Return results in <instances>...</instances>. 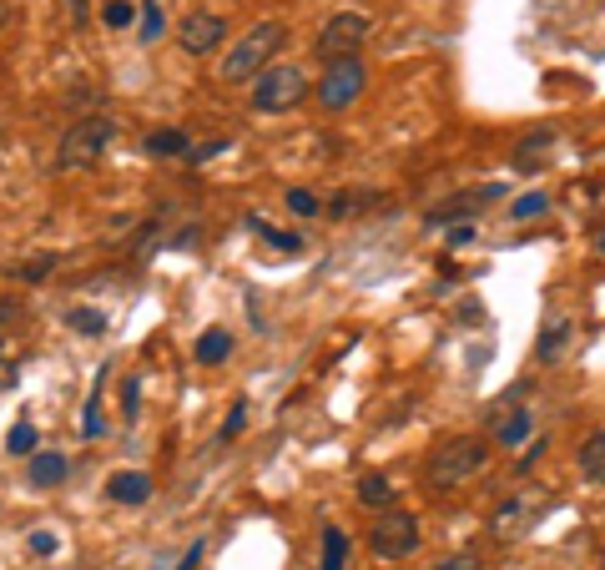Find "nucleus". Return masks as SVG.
<instances>
[{"label":"nucleus","instance_id":"nucleus-1","mask_svg":"<svg viewBox=\"0 0 605 570\" xmlns=\"http://www.w3.org/2000/svg\"><path fill=\"white\" fill-rule=\"evenodd\" d=\"M490 439L480 434H454V439H440L430 450V460H424V484L430 490H460L464 480H474V474H484V464H490Z\"/></svg>","mask_w":605,"mask_h":570},{"label":"nucleus","instance_id":"nucleus-2","mask_svg":"<svg viewBox=\"0 0 605 570\" xmlns=\"http://www.w3.org/2000/svg\"><path fill=\"white\" fill-rule=\"evenodd\" d=\"M283 46H288V26L283 21H258L238 46H228V56H222V81H228V87H248V81H258L268 67H273V56L283 51Z\"/></svg>","mask_w":605,"mask_h":570},{"label":"nucleus","instance_id":"nucleus-3","mask_svg":"<svg viewBox=\"0 0 605 570\" xmlns=\"http://www.w3.org/2000/svg\"><path fill=\"white\" fill-rule=\"evenodd\" d=\"M309 97H313V77L298 67V61H273V67L253 81V91H248L258 117H288V111H298Z\"/></svg>","mask_w":605,"mask_h":570},{"label":"nucleus","instance_id":"nucleus-4","mask_svg":"<svg viewBox=\"0 0 605 570\" xmlns=\"http://www.w3.org/2000/svg\"><path fill=\"white\" fill-rule=\"evenodd\" d=\"M117 142V121L111 117H81L71 121L67 132H61V147H56V167L61 172H87V167L101 162V152Z\"/></svg>","mask_w":605,"mask_h":570},{"label":"nucleus","instance_id":"nucleus-5","mask_svg":"<svg viewBox=\"0 0 605 570\" xmlns=\"http://www.w3.org/2000/svg\"><path fill=\"white\" fill-rule=\"evenodd\" d=\"M369 26H374V21H369L363 11H333L329 21H323L319 41H313V56H319L323 67H333V61H349V56H359Z\"/></svg>","mask_w":605,"mask_h":570},{"label":"nucleus","instance_id":"nucleus-6","mask_svg":"<svg viewBox=\"0 0 605 570\" xmlns=\"http://www.w3.org/2000/svg\"><path fill=\"white\" fill-rule=\"evenodd\" d=\"M363 87H369V67H363L359 56H349V61H333V67L313 81V101H319L323 111H349L353 101L363 97Z\"/></svg>","mask_w":605,"mask_h":570},{"label":"nucleus","instance_id":"nucleus-7","mask_svg":"<svg viewBox=\"0 0 605 570\" xmlns=\"http://www.w3.org/2000/svg\"><path fill=\"white\" fill-rule=\"evenodd\" d=\"M419 540H424V530H419V520L409 510H384L374 520V530H369V550L379 560H409L419 550Z\"/></svg>","mask_w":605,"mask_h":570},{"label":"nucleus","instance_id":"nucleus-8","mask_svg":"<svg viewBox=\"0 0 605 570\" xmlns=\"http://www.w3.org/2000/svg\"><path fill=\"white\" fill-rule=\"evenodd\" d=\"M228 36H232L228 16L208 11V6L188 11V16H182V26H177V41H182V51H188V56H212V51H222V46H228Z\"/></svg>","mask_w":605,"mask_h":570},{"label":"nucleus","instance_id":"nucleus-9","mask_svg":"<svg viewBox=\"0 0 605 570\" xmlns=\"http://www.w3.org/2000/svg\"><path fill=\"white\" fill-rule=\"evenodd\" d=\"M535 516H540V494H510V500L495 510L490 530H495L500 540H520V536H530Z\"/></svg>","mask_w":605,"mask_h":570},{"label":"nucleus","instance_id":"nucleus-10","mask_svg":"<svg viewBox=\"0 0 605 570\" xmlns=\"http://www.w3.org/2000/svg\"><path fill=\"white\" fill-rule=\"evenodd\" d=\"M555 142H561V132H555V127H535L530 137H520V142H515L510 167H515V172H525V177H535L540 167H545V157L555 152Z\"/></svg>","mask_w":605,"mask_h":570},{"label":"nucleus","instance_id":"nucleus-11","mask_svg":"<svg viewBox=\"0 0 605 570\" xmlns=\"http://www.w3.org/2000/svg\"><path fill=\"white\" fill-rule=\"evenodd\" d=\"M67 474H71V460L61 450H36L31 460H26V480H31V490H56Z\"/></svg>","mask_w":605,"mask_h":570},{"label":"nucleus","instance_id":"nucleus-12","mask_svg":"<svg viewBox=\"0 0 605 570\" xmlns=\"http://www.w3.org/2000/svg\"><path fill=\"white\" fill-rule=\"evenodd\" d=\"M107 500H111V504H127V510L147 504V500H152V474H142V470H117V474L107 480Z\"/></svg>","mask_w":605,"mask_h":570},{"label":"nucleus","instance_id":"nucleus-13","mask_svg":"<svg viewBox=\"0 0 605 570\" xmlns=\"http://www.w3.org/2000/svg\"><path fill=\"white\" fill-rule=\"evenodd\" d=\"M500 198H505V187H500V182L480 187V192H464V198H450L440 212H430V228H444V222H454V218H474L480 202H500Z\"/></svg>","mask_w":605,"mask_h":570},{"label":"nucleus","instance_id":"nucleus-14","mask_svg":"<svg viewBox=\"0 0 605 570\" xmlns=\"http://www.w3.org/2000/svg\"><path fill=\"white\" fill-rule=\"evenodd\" d=\"M353 500L363 504V510H374V516H384V510H394V500H399V490H394V480L389 474H363L359 480V490H353Z\"/></svg>","mask_w":605,"mask_h":570},{"label":"nucleus","instance_id":"nucleus-15","mask_svg":"<svg viewBox=\"0 0 605 570\" xmlns=\"http://www.w3.org/2000/svg\"><path fill=\"white\" fill-rule=\"evenodd\" d=\"M142 152L147 157H192V132L188 127H157V132H147Z\"/></svg>","mask_w":605,"mask_h":570},{"label":"nucleus","instance_id":"nucleus-16","mask_svg":"<svg viewBox=\"0 0 605 570\" xmlns=\"http://www.w3.org/2000/svg\"><path fill=\"white\" fill-rule=\"evenodd\" d=\"M575 470L585 474V484H601L605 490V429H595L581 450H575Z\"/></svg>","mask_w":605,"mask_h":570},{"label":"nucleus","instance_id":"nucleus-17","mask_svg":"<svg viewBox=\"0 0 605 570\" xmlns=\"http://www.w3.org/2000/svg\"><path fill=\"white\" fill-rule=\"evenodd\" d=\"M530 429H535V414H530V409H510V414L495 424V444L500 450H520V444L530 439Z\"/></svg>","mask_w":605,"mask_h":570},{"label":"nucleus","instance_id":"nucleus-18","mask_svg":"<svg viewBox=\"0 0 605 570\" xmlns=\"http://www.w3.org/2000/svg\"><path fill=\"white\" fill-rule=\"evenodd\" d=\"M192 359L208 363V369L228 363V359H232V333H228V329H208L198 343H192Z\"/></svg>","mask_w":605,"mask_h":570},{"label":"nucleus","instance_id":"nucleus-19","mask_svg":"<svg viewBox=\"0 0 605 570\" xmlns=\"http://www.w3.org/2000/svg\"><path fill=\"white\" fill-rule=\"evenodd\" d=\"M349 556H353L349 530L323 526V560H319V570H349Z\"/></svg>","mask_w":605,"mask_h":570},{"label":"nucleus","instance_id":"nucleus-20","mask_svg":"<svg viewBox=\"0 0 605 570\" xmlns=\"http://www.w3.org/2000/svg\"><path fill=\"white\" fill-rule=\"evenodd\" d=\"M369 208H389V198H379V192H339V198H329L323 212H333V218H359V212H369Z\"/></svg>","mask_w":605,"mask_h":570},{"label":"nucleus","instance_id":"nucleus-21","mask_svg":"<svg viewBox=\"0 0 605 570\" xmlns=\"http://www.w3.org/2000/svg\"><path fill=\"white\" fill-rule=\"evenodd\" d=\"M67 323L81 333V339H101V333H107V313H101V308H87V303L67 308Z\"/></svg>","mask_w":605,"mask_h":570},{"label":"nucleus","instance_id":"nucleus-22","mask_svg":"<svg viewBox=\"0 0 605 570\" xmlns=\"http://www.w3.org/2000/svg\"><path fill=\"white\" fill-rule=\"evenodd\" d=\"M545 212H551V192H545V187H535V192L515 198V208H510V222H530V218H545Z\"/></svg>","mask_w":605,"mask_h":570},{"label":"nucleus","instance_id":"nucleus-23","mask_svg":"<svg viewBox=\"0 0 605 570\" xmlns=\"http://www.w3.org/2000/svg\"><path fill=\"white\" fill-rule=\"evenodd\" d=\"M36 444H41V434H36V424H26V419L6 434V454H16V460H31Z\"/></svg>","mask_w":605,"mask_h":570},{"label":"nucleus","instance_id":"nucleus-24","mask_svg":"<svg viewBox=\"0 0 605 570\" xmlns=\"http://www.w3.org/2000/svg\"><path fill=\"white\" fill-rule=\"evenodd\" d=\"M288 212H293V218H319L323 212V202H319V192H309V187H288Z\"/></svg>","mask_w":605,"mask_h":570},{"label":"nucleus","instance_id":"nucleus-25","mask_svg":"<svg viewBox=\"0 0 605 570\" xmlns=\"http://www.w3.org/2000/svg\"><path fill=\"white\" fill-rule=\"evenodd\" d=\"M248 228H253L263 242H273L278 252H298V248H303V238H293V232H278L273 222H263V218H248Z\"/></svg>","mask_w":605,"mask_h":570},{"label":"nucleus","instance_id":"nucleus-26","mask_svg":"<svg viewBox=\"0 0 605 570\" xmlns=\"http://www.w3.org/2000/svg\"><path fill=\"white\" fill-rule=\"evenodd\" d=\"M132 21H137L132 0H107V6H101V26H111V31H127Z\"/></svg>","mask_w":605,"mask_h":570},{"label":"nucleus","instance_id":"nucleus-27","mask_svg":"<svg viewBox=\"0 0 605 570\" xmlns=\"http://www.w3.org/2000/svg\"><path fill=\"white\" fill-rule=\"evenodd\" d=\"M56 268V252H46V258H31V263H16L11 278H21V283H46Z\"/></svg>","mask_w":605,"mask_h":570},{"label":"nucleus","instance_id":"nucleus-28","mask_svg":"<svg viewBox=\"0 0 605 570\" xmlns=\"http://www.w3.org/2000/svg\"><path fill=\"white\" fill-rule=\"evenodd\" d=\"M137 21H142V46H152L157 36H162V6L157 0H142V11H137Z\"/></svg>","mask_w":605,"mask_h":570},{"label":"nucleus","instance_id":"nucleus-29","mask_svg":"<svg viewBox=\"0 0 605 570\" xmlns=\"http://www.w3.org/2000/svg\"><path fill=\"white\" fill-rule=\"evenodd\" d=\"M565 343H571V329H565V323H551V333H540L535 353H540V359H561Z\"/></svg>","mask_w":605,"mask_h":570},{"label":"nucleus","instance_id":"nucleus-30","mask_svg":"<svg viewBox=\"0 0 605 570\" xmlns=\"http://www.w3.org/2000/svg\"><path fill=\"white\" fill-rule=\"evenodd\" d=\"M101 429H107V419H101V384H97L87 399V414H81V439H97Z\"/></svg>","mask_w":605,"mask_h":570},{"label":"nucleus","instance_id":"nucleus-31","mask_svg":"<svg viewBox=\"0 0 605 570\" xmlns=\"http://www.w3.org/2000/svg\"><path fill=\"white\" fill-rule=\"evenodd\" d=\"M430 570H484L480 550H450V556H440Z\"/></svg>","mask_w":605,"mask_h":570},{"label":"nucleus","instance_id":"nucleus-32","mask_svg":"<svg viewBox=\"0 0 605 570\" xmlns=\"http://www.w3.org/2000/svg\"><path fill=\"white\" fill-rule=\"evenodd\" d=\"M61 16H67L71 31H87V26H91V6H87V0H61Z\"/></svg>","mask_w":605,"mask_h":570},{"label":"nucleus","instance_id":"nucleus-33","mask_svg":"<svg viewBox=\"0 0 605 570\" xmlns=\"http://www.w3.org/2000/svg\"><path fill=\"white\" fill-rule=\"evenodd\" d=\"M137 399H142V379H127V384H121V419H127V424L142 414V409H137Z\"/></svg>","mask_w":605,"mask_h":570},{"label":"nucleus","instance_id":"nucleus-34","mask_svg":"<svg viewBox=\"0 0 605 570\" xmlns=\"http://www.w3.org/2000/svg\"><path fill=\"white\" fill-rule=\"evenodd\" d=\"M242 424H248V399H238V404H232V414H228V424H222L218 439H238Z\"/></svg>","mask_w":605,"mask_h":570},{"label":"nucleus","instance_id":"nucleus-35","mask_svg":"<svg viewBox=\"0 0 605 570\" xmlns=\"http://www.w3.org/2000/svg\"><path fill=\"white\" fill-rule=\"evenodd\" d=\"M545 450H551V439H530V444H525V454H520V470H530V464H535Z\"/></svg>","mask_w":605,"mask_h":570},{"label":"nucleus","instance_id":"nucleus-36","mask_svg":"<svg viewBox=\"0 0 605 570\" xmlns=\"http://www.w3.org/2000/svg\"><path fill=\"white\" fill-rule=\"evenodd\" d=\"M31 550H36V556H56V536H51V530H36Z\"/></svg>","mask_w":605,"mask_h":570},{"label":"nucleus","instance_id":"nucleus-37","mask_svg":"<svg viewBox=\"0 0 605 570\" xmlns=\"http://www.w3.org/2000/svg\"><path fill=\"white\" fill-rule=\"evenodd\" d=\"M218 152H228V137H222V142H202V147H192V162H208V157H218Z\"/></svg>","mask_w":605,"mask_h":570},{"label":"nucleus","instance_id":"nucleus-38","mask_svg":"<svg viewBox=\"0 0 605 570\" xmlns=\"http://www.w3.org/2000/svg\"><path fill=\"white\" fill-rule=\"evenodd\" d=\"M198 560H202V540H192V546H188V556H182V566H177V570H192V566H198Z\"/></svg>","mask_w":605,"mask_h":570},{"label":"nucleus","instance_id":"nucleus-39","mask_svg":"<svg viewBox=\"0 0 605 570\" xmlns=\"http://www.w3.org/2000/svg\"><path fill=\"white\" fill-rule=\"evenodd\" d=\"M450 242H454V248H464V242H474V228H470V222H464V228H454V232H450Z\"/></svg>","mask_w":605,"mask_h":570},{"label":"nucleus","instance_id":"nucleus-40","mask_svg":"<svg viewBox=\"0 0 605 570\" xmlns=\"http://www.w3.org/2000/svg\"><path fill=\"white\" fill-rule=\"evenodd\" d=\"M11 26V0H0V31Z\"/></svg>","mask_w":605,"mask_h":570},{"label":"nucleus","instance_id":"nucleus-41","mask_svg":"<svg viewBox=\"0 0 605 570\" xmlns=\"http://www.w3.org/2000/svg\"><path fill=\"white\" fill-rule=\"evenodd\" d=\"M601 252H605V232H601Z\"/></svg>","mask_w":605,"mask_h":570},{"label":"nucleus","instance_id":"nucleus-42","mask_svg":"<svg viewBox=\"0 0 605 570\" xmlns=\"http://www.w3.org/2000/svg\"><path fill=\"white\" fill-rule=\"evenodd\" d=\"M601 570H605V556H601Z\"/></svg>","mask_w":605,"mask_h":570}]
</instances>
